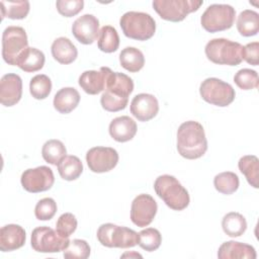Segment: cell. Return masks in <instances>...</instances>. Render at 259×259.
<instances>
[{"instance_id":"7","label":"cell","mask_w":259,"mask_h":259,"mask_svg":"<svg viewBox=\"0 0 259 259\" xmlns=\"http://www.w3.org/2000/svg\"><path fill=\"white\" fill-rule=\"evenodd\" d=\"M236 17L235 8L229 4H211L200 17L202 27L208 32H218L231 28Z\"/></svg>"},{"instance_id":"5","label":"cell","mask_w":259,"mask_h":259,"mask_svg":"<svg viewBox=\"0 0 259 259\" xmlns=\"http://www.w3.org/2000/svg\"><path fill=\"white\" fill-rule=\"evenodd\" d=\"M242 49L241 44L221 37L210 39L204 51L207 59L214 64L237 66L243 61Z\"/></svg>"},{"instance_id":"16","label":"cell","mask_w":259,"mask_h":259,"mask_svg":"<svg viewBox=\"0 0 259 259\" xmlns=\"http://www.w3.org/2000/svg\"><path fill=\"white\" fill-rule=\"evenodd\" d=\"M159 111L157 98L149 93L137 94L131 102V113L140 121H149Z\"/></svg>"},{"instance_id":"19","label":"cell","mask_w":259,"mask_h":259,"mask_svg":"<svg viewBox=\"0 0 259 259\" xmlns=\"http://www.w3.org/2000/svg\"><path fill=\"white\" fill-rule=\"evenodd\" d=\"M108 67H101L99 71L88 70L81 74L79 77L80 87L90 95H96L102 92L105 88L107 74L109 72Z\"/></svg>"},{"instance_id":"15","label":"cell","mask_w":259,"mask_h":259,"mask_svg":"<svg viewBox=\"0 0 259 259\" xmlns=\"http://www.w3.org/2000/svg\"><path fill=\"white\" fill-rule=\"evenodd\" d=\"M72 32L79 42L91 45L99 35V20L92 14H84L74 21Z\"/></svg>"},{"instance_id":"10","label":"cell","mask_w":259,"mask_h":259,"mask_svg":"<svg viewBox=\"0 0 259 259\" xmlns=\"http://www.w3.org/2000/svg\"><path fill=\"white\" fill-rule=\"evenodd\" d=\"M27 48L28 41L24 28L12 25L4 29L2 34V57L7 64L16 66L17 59Z\"/></svg>"},{"instance_id":"25","label":"cell","mask_w":259,"mask_h":259,"mask_svg":"<svg viewBox=\"0 0 259 259\" xmlns=\"http://www.w3.org/2000/svg\"><path fill=\"white\" fill-rule=\"evenodd\" d=\"M119 63L122 68L131 73L139 72L145 65L143 53L134 47L124 48L119 54Z\"/></svg>"},{"instance_id":"35","label":"cell","mask_w":259,"mask_h":259,"mask_svg":"<svg viewBox=\"0 0 259 259\" xmlns=\"http://www.w3.org/2000/svg\"><path fill=\"white\" fill-rule=\"evenodd\" d=\"M162 242L161 233L154 228H147L139 233V246L148 251L153 252L157 250Z\"/></svg>"},{"instance_id":"32","label":"cell","mask_w":259,"mask_h":259,"mask_svg":"<svg viewBox=\"0 0 259 259\" xmlns=\"http://www.w3.org/2000/svg\"><path fill=\"white\" fill-rule=\"evenodd\" d=\"M67 150L65 145L59 140L47 141L41 149V156L44 160L52 165H58V163L67 156Z\"/></svg>"},{"instance_id":"31","label":"cell","mask_w":259,"mask_h":259,"mask_svg":"<svg viewBox=\"0 0 259 259\" xmlns=\"http://www.w3.org/2000/svg\"><path fill=\"white\" fill-rule=\"evenodd\" d=\"M98 49L104 53H113L119 47V36L116 29L111 25H104L99 30Z\"/></svg>"},{"instance_id":"23","label":"cell","mask_w":259,"mask_h":259,"mask_svg":"<svg viewBox=\"0 0 259 259\" xmlns=\"http://www.w3.org/2000/svg\"><path fill=\"white\" fill-rule=\"evenodd\" d=\"M80 102V94L73 87H64L60 89L54 97V107L63 114L73 111Z\"/></svg>"},{"instance_id":"40","label":"cell","mask_w":259,"mask_h":259,"mask_svg":"<svg viewBox=\"0 0 259 259\" xmlns=\"http://www.w3.org/2000/svg\"><path fill=\"white\" fill-rule=\"evenodd\" d=\"M58 12L65 17L77 15L84 6L83 0H58L56 2Z\"/></svg>"},{"instance_id":"24","label":"cell","mask_w":259,"mask_h":259,"mask_svg":"<svg viewBox=\"0 0 259 259\" xmlns=\"http://www.w3.org/2000/svg\"><path fill=\"white\" fill-rule=\"evenodd\" d=\"M45 61L46 58L41 51L28 47L17 59L16 66H18L24 72L31 73L40 70L45 65Z\"/></svg>"},{"instance_id":"27","label":"cell","mask_w":259,"mask_h":259,"mask_svg":"<svg viewBox=\"0 0 259 259\" xmlns=\"http://www.w3.org/2000/svg\"><path fill=\"white\" fill-rule=\"evenodd\" d=\"M60 176L67 181L77 179L83 172V164L77 156H65L57 165Z\"/></svg>"},{"instance_id":"4","label":"cell","mask_w":259,"mask_h":259,"mask_svg":"<svg viewBox=\"0 0 259 259\" xmlns=\"http://www.w3.org/2000/svg\"><path fill=\"white\" fill-rule=\"evenodd\" d=\"M119 25L126 37L137 40H148L156 31L154 18L145 12H125L120 17Z\"/></svg>"},{"instance_id":"21","label":"cell","mask_w":259,"mask_h":259,"mask_svg":"<svg viewBox=\"0 0 259 259\" xmlns=\"http://www.w3.org/2000/svg\"><path fill=\"white\" fill-rule=\"evenodd\" d=\"M218 257L220 259H255L257 254L255 248L251 245L236 241H228L220 246Z\"/></svg>"},{"instance_id":"11","label":"cell","mask_w":259,"mask_h":259,"mask_svg":"<svg viewBox=\"0 0 259 259\" xmlns=\"http://www.w3.org/2000/svg\"><path fill=\"white\" fill-rule=\"evenodd\" d=\"M70 243L69 238H64L50 227L35 228L31 233V247L40 253H58L64 251Z\"/></svg>"},{"instance_id":"1","label":"cell","mask_w":259,"mask_h":259,"mask_svg":"<svg viewBox=\"0 0 259 259\" xmlns=\"http://www.w3.org/2000/svg\"><path fill=\"white\" fill-rule=\"evenodd\" d=\"M134 90V81L127 75L109 70L100 103L103 109L116 112L126 107L128 96Z\"/></svg>"},{"instance_id":"28","label":"cell","mask_w":259,"mask_h":259,"mask_svg":"<svg viewBox=\"0 0 259 259\" xmlns=\"http://www.w3.org/2000/svg\"><path fill=\"white\" fill-rule=\"evenodd\" d=\"M222 228L226 235L232 238H236L245 233L247 229V222L241 213L232 211L223 218Z\"/></svg>"},{"instance_id":"2","label":"cell","mask_w":259,"mask_h":259,"mask_svg":"<svg viewBox=\"0 0 259 259\" xmlns=\"http://www.w3.org/2000/svg\"><path fill=\"white\" fill-rule=\"evenodd\" d=\"M207 150V140L203 126L194 120L180 124L177 131V151L185 159L202 157Z\"/></svg>"},{"instance_id":"37","label":"cell","mask_w":259,"mask_h":259,"mask_svg":"<svg viewBox=\"0 0 259 259\" xmlns=\"http://www.w3.org/2000/svg\"><path fill=\"white\" fill-rule=\"evenodd\" d=\"M234 82L242 90H251L258 87V74L255 70L241 69L234 76Z\"/></svg>"},{"instance_id":"22","label":"cell","mask_w":259,"mask_h":259,"mask_svg":"<svg viewBox=\"0 0 259 259\" xmlns=\"http://www.w3.org/2000/svg\"><path fill=\"white\" fill-rule=\"evenodd\" d=\"M51 51L54 59L63 65L73 63L78 56V51L75 45L65 36L56 38L52 44Z\"/></svg>"},{"instance_id":"29","label":"cell","mask_w":259,"mask_h":259,"mask_svg":"<svg viewBox=\"0 0 259 259\" xmlns=\"http://www.w3.org/2000/svg\"><path fill=\"white\" fill-rule=\"evenodd\" d=\"M239 170L245 175L248 183L254 188H258L259 161L255 155L243 156L238 162Z\"/></svg>"},{"instance_id":"34","label":"cell","mask_w":259,"mask_h":259,"mask_svg":"<svg viewBox=\"0 0 259 259\" xmlns=\"http://www.w3.org/2000/svg\"><path fill=\"white\" fill-rule=\"evenodd\" d=\"M29 91L33 98L45 99L52 91V81L45 74H38L31 78L29 83Z\"/></svg>"},{"instance_id":"30","label":"cell","mask_w":259,"mask_h":259,"mask_svg":"<svg viewBox=\"0 0 259 259\" xmlns=\"http://www.w3.org/2000/svg\"><path fill=\"white\" fill-rule=\"evenodd\" d=\"M1 16L2 19L8 17L10 19H23L27 16L30 4L28 1H6L1 0Z\"/></svg>"},{"instance_id":"36","label":"cell","mask_w":259,"mask_h":259,"mask_svg":"<svg viewBox=\"0 0 259 259\" xmlns=\"http://www.w3.org/2000/svg\"><path fill=\"white\" fill-rule=\"evenodd\" d=\"M90 246L85 240L74 239L63 251V256L67 259H86L90 256Z\"/></svg>"},{"instance_id":"13","label":"cell","mask_w":259,"mask_h":259,"mask_svg":"<svg viewBox=\"0 0 259 259\" xmlns=\"http://www.w3.org/2000/svg\"><path fill=\"white\" fill-rule=\"evenodd\" d=\"M86 162L94 173L108 172L117 165L118 153L110 147H94L87 152Z\"/></svg>"},{"instance_id":"20","label":"cell","mask_w":259,"mask_h":259,"mask_svg":"<svg viewBox=\"0 0 259 259\" xmlns=\"http://www.w3.org/2000/svg\"><path fill=\"white\" fill-rule=\"evenodd\" d=\"M137 130L136 121L126 115L113 118L108 128L110 137L119 143L131 141L136 136Z\"/></svg>"},{"instance_id":"9","label":"cell","mask_w":259,"mask_h":259,"mask_svg":"<svg viewBox=\"0 0 259 259\" xmlns=\"http://www.w3.org/2000/svg\"><path fill=\"white\" fill-rule=\"evenodd\" d=\"M202 3L201 0H155L153 7L161 18L178 22L189 13L198 10Z\"/></svg>"},{"instance_id":"39","label":"cell","mask_w":259,"mask_h":259,"mask_svg":"<svg viewBox=\"0 0 259 259\" xmlns=\"http://www.w3.org/2000/svg\"><path fill=\"white\" fill-rule=\"evenodd\" d=\"M77 229L76 217L71 212L61 214L56 224V231L64 238H69Z\"/></svg>"},{"instance_id":"33","label":"cell","mask_w":259,"mask_h":259,"mask_svg":"<svg viewBox=\"0 0 259 259\" xmlns=\"http://www.w3.org/2000/svg\"><path fill=\"white\" fill-rule=\"evenodd\" d=\"M239 177L236 173L227 171L219 173L214 176L213 185L214 188L223 194H232L239 188Z\"/></svg>"},{"instance_id":"8","label":"cell","mask_w":259,"mask_h":259,"mask_svg":"<svg viewBox=\"0 0 259 259\" xmlns=\"http://www.w3.org/2000/svg\"><path fill=\"white\" fill-rule=\"evenodd\" d=\"M199 94L207 103L220 107L230 105L236 96L235 89L229 83L218 78H207L202 81Z\"/></svg>"},{"instance_id":"41","label":"cell","mask_w":259,"mask_h":259,"mask_svg":"<svg viewBox=\"0 0 259 259\" xmlns=\"http://www.w3.org/2000/svg\"><path fill=\"white\" fill-rule=\"evenodd\" d=\"M242 59L250 65L257 66L259 63V42L252 41L244 46L242 49Z\"/></svg>"},{"instance_id":"17","label":"cell","mask_w":259,"mask_h":259,"mask_svg":"<svg viewBox=\"0 0 259 259\" xmlns=\"http://www.w3.org/2000/svg\"><path fill=\"white\" fill-rule=\"evenodd\" d=\"M22 96V80L17 74L8 73L0 81V102L4 106H13Z\"/></svg>"},{"instance_id":"26","label":"cell","mask_w":259,"mask_h":259,"mask_svg":"<svg viewBox=\"0 0 259 259\" xmlns=\"http://www.w3.org/2000/svg\"><path fill=\"white\" fill-rule=\"evenodd\" d=\"M237 29L243 36H253L259 30V14L250 9L242 11L237 19Z\"/></svg>"},{"instance_id":"3","label":"cell","mask_w":259,"mask_h":259,"mask_svg":"<svg viewBox=\"0 0 259 259\" xmlns=\"http://www.w3.org/2000/svg\"><path fill=\"white\" fill-rule=\"evenodd\" d=\"M154 189L166 205L173 210H183L189 204L188 191L172 175L164 174L157 177Z\"/></svg>"},{"instance_id":"18","label":"cell","mask_w":259,"mask_h":259,"mask_svg":"<svg viewBox=\"0 0 259 259\" xmlns=\"http://www.w3.org/2000/svg\"><path fill=\"white\" fill-rule=\"evenodd\" d=\"M26 240V234L22 227L9 224L0 230V250L10 252L21 248Z\"/></svg>"},{"instance_id":"12","label":"cell","mask_w":259,"mask_h":259,"mask_svg":"<svg viewBox=\"0 0 259 259\" xmlns=\"http://www.w3.org/2000/svg\"><path fill=\"white\" fill-rule=\"evenodd\" d=\"M22 187L31 193L44 192L52 188L55 182L53 170L48 166H38L25 170L21 174Z\"/></svg>"},{"instance_id":"6","label":"cell","mask_w":259,"mask_h":259,"mask_svg":"<svg viewBox=\"0 0 259 259\" xmlns=\"http://www.w3.org/2000/svg\"><path fill=\"white\" fill-rule=\"evenodd\" d=\"M96 236L99 243L108 248H132L139 244V233L111 223L102 224Z\"/></svg>"},{"instance_id":"42","label":"cell","mask_w":259,"mask_h":259,"mask_svg":"<svg viewBox=\"0 0 259 259\" xmlns=\"http://www.w3.org/2000/svg\"><path fill=\"white\" fill-rule=\"evenodd\" d=\"M121 257H140V258H142V255H140L139 253L133 252V253H125V254L121 255Z\"/></svg>"},{"instance_id":"38","label":"cell","mask_w":259,"mask_h":259,"mask_svg":"<svg viewBox=\"0 0 259 259\" xmlns=\"http://www.w3.org/2000/svg\"><path fill=\"white\" fill-rule=\"evenodd\" d=\"M57 212V203L51 197H45L36 203L34 207L35 218L39 221H49Z\"/></svg>"},{"instance_id":"14","label":"cell","mask_w":259,"mask_h":259,"mask_svg":"<svg viewBox=\"0 0 259 259\" xmlns=\"http://www.w3.org/2000/svg\"><path fill=\"white\" fill-rule=\"evenodd\" d=\"M157 209V202L151 195L139 194L132 202L131 220L138 227H147L153 222Z\"/></svg>"}]
</instances>
